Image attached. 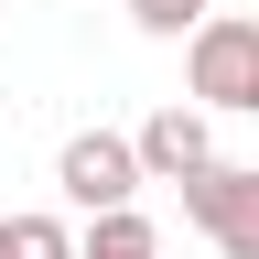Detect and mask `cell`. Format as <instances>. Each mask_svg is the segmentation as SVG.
<instances>
[{"label": "cell", "instance_id": "cell-3", "mask_svg": "<svg viewBox=\"0 0 259 259\" xmlns=\"http://www.w3.org/2000/svg\"><path fill=\"white\" fill-rule=\"evenodd\" d=\"M184 216L205 227L227 259H259V173H238V162L194 173V184H184Z\"/></svg>", "mask_w": 259, "mask_h": 259}, {"label": "cell", "instance_id": "cell-2", "mask_svg": "<svg viewBox=\"0 0 259 259\" xmlns=\"http://www.w3.org/2000/svg\"><path fill=\"white\" fill-rule=\"evenodd\" d=\"M54 184H65V205H87V216H130V194H141V141H119V130H76L54 162Z\"/></svg>", "mask_w": 259, "mask_h": 259}, {"label": "cell", "instance_id": "cell-8", "mask_svg": "<svg viewBox=\"0 0 259 259\" xmlns=\"http://www.w3.org/2000/svg\"><path fill=\"white\" fill-rule=\"evenodd\" d=\"M0 259H11V216H0Z\"/></svg>", "mask_w": 259, "mask_h": 259}, {"label": "cell", "instance_id": "cell-6", "mask_svg": "<svg viewBox=\"0 0 259 259\" xmlns=\"http://www.w3.org/2000/svg\"><path fill=\"white\" fill-rule=\"evenodd\" d=\"M11 259H87V238L65 216H11Z\"/></svg>", "mask_w": 259, "mask_h": 259}, {"label": "cell", "instance_id": "cell-7", "mask_svg": "<svg viewBox=\"0 0 259 259\" xmlns=\"http://www.w3.org/2000/svg\"><path fill=\"white\" fill-rule=\"evenodd\" d=\"M130 22H141V32H162V44H173V32H205L216 11H205V0H130Z\"/></svg>", "mask_w": 259, "mask_h": 259}, {"label": "cell", "instance_id": "cell-5", "mask_svg": "<svg viewBox=\"0 0 259 259\" xmlns=\"http://www.w3.org/2000/svg\"><path fill=\"white\" fill-rule=\"evenodd\" d=\"M87 259H162V238H151V216L130 205V216H97L87 227Z\"/></svg>", "mask_w": 259, "mask_h": 259}, {"label": "cell", "instance_id": "cell-4", "mask_svg": "<svg viewBox=\"0 0 259 259\" xmlns=\"http://www.w3.org/2000/svg\"><path fill=\"white\" fill-rule=\"evenodd\" d=\"M130 141H141V173L151 184H194V173H216V130H205V108H151L141 130H130Z\"/></svg>", "mask_w": 259, "mask_h": 259}, {"label": "cell", "instance_id": "cell-1", "mask_svg": "<svg viewBox=\"0 0 259 259\" xmlns=\"http://www.w3.org/2000/svg\"><path fill=\"white\" fill-rule=\"evenodd\" d=\"M184 76H194V108H248L259 119V22H238V11H216L205 32H194V54H184Z\"/></svg>", "mask_w": 259, "mask_h": 259}]
</instances>
